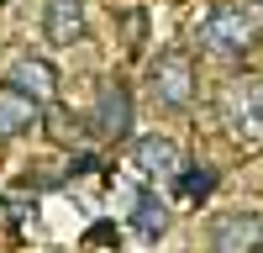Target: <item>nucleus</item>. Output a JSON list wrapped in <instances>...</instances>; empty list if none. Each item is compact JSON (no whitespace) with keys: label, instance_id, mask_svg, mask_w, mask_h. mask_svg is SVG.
Returning a JSON list of instances; mask_svg holds the SVG:
<instances>
[{"label":"nucleus","instance_id":"1","mask_svg":"<svg viewBox=\"0 0 263 253\" xmlns=\"http://www.w3.org/2000/svg\"><path fill=\"white\" fill-rule=\"evenodd\" d=\"M263 37V21L258 11L237 6V0H221V6H211V16L200 21V48L216 53V58H248Z\"/></svg>","mask_w":263,"mask_h":253},{"label":"nucleus","instance_id":"2","mask_svg":"<svg viewBox=\"0 0 263 253\" xmlns=\"http://www.w3.org/2000/svg\"><path fill=\"white\" fill-rule=\"evenodd\" d=\"M147 95H153V105H163V111H184L195 100V58L184 48H163L147 63Z\"/></svg>","mask_w":263,"mask_h":253},{"label":"nucleus","instance_id":"3","mask_svg":"<svg viewBox=\"0 0 263 253\" xmlns=\"http://www.w3.org/2000/svg\"><path fill=\"white\" fill-rule=\"evenodd\" d=\"M221 121L237 137H263V79L242 74L221 84Z\"/></svg>","mask_w":263,"mask_h":253},{"label":"nucleus","instance_id":"4","mask_svg":"<svg viewBox=\"0 0 263 253\" xmlns=\"http://www.w3.org/2000/svg\"><path fill=\"white\" fill-rule=\"evenodd\" d=\"M205 243L211 253H263V216L258 211H216Z\"/></svg>","mask_w":263,"mask_h":253},{"label":"nucleus","instance_id":"5","mask_svg":"<svg viewBox=\"0 0 263 253\" xmlns=\"http://www.w3.org/2000/svg\"><path fill=\"white\" fill-rule=\"evenodd\" d=\"M132 164H137V174H142V179H179L184 153H179V142H174V137L147 132V137L132 142Z\"/></svg>","mask_w":263,"mask_h":253},{"label":"nucleus","instance_id":"6","mask_svg":"<svg viewBox=\"0 0 263 253\" xmlns=\"http://www.w3.org/2000/svg\"><path fill=\"white\" fill-rule=\"evenodd\" d=\"M90 132L105 137V142H126L132 137V95H126V84H105V90H100Z\"/></svg>","mask_w":263,"mask_h":253},{"label":"nucleus","instance_id":"7","mask_svg":"<svg viewBox=\"0 0 263 253\" xmlns=\"http://www.w3.org/2000/svg\"><path fill=\"white\" fill-rule=\"evenodd\" d=\"M48 121V105H37L32 95H21L16 84H0V142L6 137H27Z\"/></svg>","mask_w":263,"mask_h":253},{"label":"nucleus","instance_id":"8","mask_svg":"<svg viewBox=\"0 0 263 253\" xmlns=\"http://www.w3.org/2000/svg\"><path fill=\"white\" fill-rule=\"evenodd\" d=\"M6 84H16V90L21 95H32L37 105H53V95H58V69H53V63L48 58H16L11 63V79Z\"/></svg>","mask_w":263,"mask_h":253},{"label":"nucleus","instance_id":"9","mask_svg":"<svg viewBox=\"0 0 263 253\" xmlns=\"http://www.w3.org/2000/svg\"><path fill=\"white\" fill-rule=\"evenodd\" d=\"M42 32H48L53 48H74V42L84 37V6H79V0H48Z\"/></svg>","mask_w":263,"mask_h":253},{"label":"nucleus","instance_id":"10","mask_svg":"<svg viewBox=\"0 0 263 253\" xmlns=\"http://www.w3.org/2000/svg\"><path fill=\"white\" fill-rule=\"evenodd\" d=\"M132 227H137L142 238H163V232H168V201L153 195V190H142V195H137V216H132Z\"/></svg>","mask_w":263,"mask_h":253},{"label":"nucleus","instance_id":"11","mask_svg":"<svg viewBox=\"0 0 263 253\" xmlns=\"http://www.w3.org/2000/svg\"><path fill=\"white\" fill-rule=\"evenodd\" d=\"M195 169H200V174H190V164H184V169H179V179H174L184 201H200V195H211V185H216V169H205V164H195Z\"/></svg>","mask_w":263,"mask_h":253},{"label":"nucleus","instance_id":"12","mask_svg":"<svg viewBox=\"0 0 263 253\" xmlns=\"http://www.w3.org/2000/svg\"><path fill=\"white\" fill-rule=\"evenodd\" d=\"M0 6H11V0H0Z\"/></svg>","mask_w":263,"mask_h":253},{"label":"nucleus","instance_id":"13","mask_svg":"<svg viewBox=\"0 0 263 253\" xmlns=\"http://www.w3.org/2000/svg\"><path fill=\"white\" fill-rule=\"evenodd\" d=\"M258 11H263V0H258Z\"/></svg>","mask_w":263,"mask_h":253}]
</instances>
